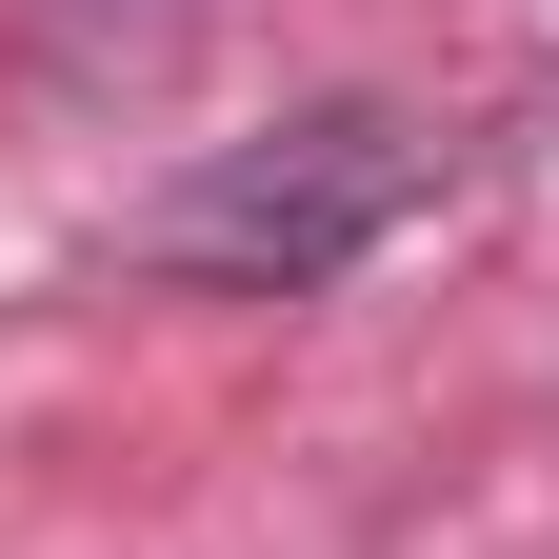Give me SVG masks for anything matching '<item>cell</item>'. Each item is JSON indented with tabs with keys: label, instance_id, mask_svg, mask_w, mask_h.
<instances>
[{
	"label": "cell",
	"instance_id": "obj_1",
	"mask_svg": "<svg viewBox=\"0 0 559 559\" xmlns=\"http://www.w3.org/2000/svg\"><path fill=\"white\" fill-rule=\"evenodd\" d=\"M400 200H419V120L400 100H320L280 140H221V160L140 221V260L160 280H240V300H320L360 240H400Z\"/></svg>",
	"mask_w": 559,
	"mask_h": 559
},
{
	"label": "cell",
	"instance_id": "obj_2",
	"mask_svg": "<svg viewBox=\"0 0 559 559\" xmlns=\"http://www.w3.org/2000/svg\"><path fill=\"white\" fill-rule=\"evenodd\" d=\"M60 21H81V40H160L180 0H60Z\"/></svg>",
	"mask_w": 559,
	"mask_h": 559
}]
</instances>
